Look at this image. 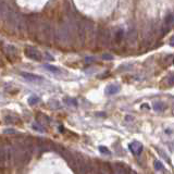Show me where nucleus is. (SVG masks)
I'll return each mask as SVG.
<instances>
[{
  "label": "nucleus",
  "instance_id": "1",
  "mask_svg": "<svg viewBox=\"0 0 174 174\" xmlns=\"http://www.w3.org/2000/svg\"><path fill=\"white\" fill-rule=\"evenodd\" d=\"M24 52H25V56H26L27 58L32 59V60L41 61V59H42V54H40V51L34 47H26Z\"/></svg>",
  "mask_w": 174,
  "mask_h": 174
},
{
  "label": "nucleus",
  "instance_id": "2",
  "mask_svg": "<svg viewBox=\"0 0 174 174\" xmlns=\"http://www.w3.org/2000/svg\"><path fill=\"white\" fill-rule=\"evenodd\" d=\"M112 167H113V171L115 172V173H120V174H126V173L133 172L126 164L121 163V162H115L112 165Z\"/></svg>",
  "mask_w": 174,
  "mask_h": 174
},
{
  "label": "nucleus",
  "instance_id": "3",
  "mask_svg": "<svg viewBox=\"0 0 174 174\" xmlns=\"http://www.w3.org/2000/svg\"><path fill=\"white\" fill-rule=\"evenodd\" d=\"M129 150L134 156H139L143 151V144L139 141H133L129 144Z\"/></svg>",
  "mask_w": 174,
  "mask_h": 174
},
{
  "label": "nucleus",
  "instance_id": "4",
  "mask_svg": "<svg viewBox=\"0 0 174 174\" xmlns=\"http://www.w3.org/2000/svg\"><path fill=\"white\" fill-rule=\"evenodd\" d=\"M120 92V86L118 84H110L105 88V94L107 96H113Z\"/></svg>",
  "mask_w": 174,
  "mask_h": 174
},
{
  "label": "nucleus",
  "instance_id": "5",
  "mask_svg": "<svg viewBox=\"0 0 174 174\" xmlns=\"http://www.w3.org/2000/svg\"><path fill=\"white\" fill-rule=\"evenodd\" d=\"M21 75H22L26 80H28V82H41V80H44L42 76L35 75V74H32V73H25V72H22Z\"/></svg>",
  "mask_w": 174,
  "mask_h": 174
},
{
  "label": "nucleus",
  "instance_id": "6",
  "mask_svg": "<svg viewBox=\"0 0 174 174\" xmlns=\"http://www.w3.org/2000/svg\"><path fill=\"white\" fill-rule=\"evenodd\" d=\"M173 25H174V15L173 14H170L169 16H167V19H165V21H164V32L165 33H167L169 29H171Z\"/></svg>",
  "mask_w": 174,
  "mask_h": 174
},
{
  "label": "nucleus",
  "instance_id": "7",
  "mask_svg": "<svg viewBox=\"0 0 174 174\" xmlns=\"http://www.w3.org/2000/svg\"><path fill=\"white\" fill-rule=\"evenodd\" d=\"M165 109V103L162 101H156L154 103V110L156 112H163Z\"/></svg>",
  "mask_w": 174,
  "mask_h": 174
},
{
  "label": "nucleus",
  "instance_id": "8",
  "mask_svg": "<svg viewBox=\"0 0 174 174\" xmlns=\"http://www.w3.org/2000/svg\"><path fill=\"white\" fill-rule=\"evenodd\" d=\"M5 121H6V123H8V124H18V122H20L18 116H13V115H11V114L6 116Z\"/></svg>",
  "mask_w": 174,
  "mask_h": 174
},
{
  "label": "nucleus",
  "instance_id": "9",
  "mask_svg": "<svg viewBox=\"0 0 174 174\" xmlns=\"http://www.w3.org/2000/svg\"><path fill=\"white\" fill-rule=\"evenodd\" d=\"M44 67H45V69H47V70H49V72H51V73H54V74L61 73V70L59 69V67H54V65L44 64Z\"/></svg>",
  "mask_w": 174,
  "mask_h": 174
},
{
  "label": "nucleus",
  "instance_id": "10",
  "mask_svg": "<svg viewBox=\"0 0 174 174\" xmlns=\"http://www.w3.org/2000/svg\"><path fill=\"white\" fill-rule=\"evenodd\" d=\"M154 170H156L157 172H164V167H163V164H162L161 161L154 160Z\"/></svg>",
  "mask_w": 174,
  "mask_h": 174
},
{
  "label": "nucleus",
  "instance_id": "11",
  "mask_svg": "<svg viewBox=\"0 0 174 174\" xmlns=\"http://www.w3.org/2000/svg\"><path fill=\"white\" fill-rule=\"evenodd\" d=\"M164 83L167 86H174V73L169 74V75L164 78Z\"/></svg>",
  "mask_w": 174,
  "mask_h": 174
},
{
  "label": "nucleus",
  "instance_id": "12",
  "mask_svg": "<svg viewBox=\"0 0 174 174\" xmlns=\"http://www.w3.org/2000/svg\"><path fill=\"white\" fill-rule=\"evenodd\" d=\"M64 103L67 106H72V107H76L77 106V101L75 100L74 98H70V97H67V98H64Z\"/></svg>",
  "mask_w": 174,
  "mask_h": 174
},
{
  "label": "nucleus",
  "instance_id": "13",
  "mask_svg": "<svg viewBox=\"0 0 174 174\" xmlns=\"http://www.w3.org/2000/svg\"><path fill=\"white\" fill-rule=\"evenodd\" d=\"M40 101V99H39V97H37V96H31L28 98V103L31 106H35V105H37L38 102Z\"/></svg>",
  "mask_w": 174,
  "mask_h": 174
},
{
  "label": "nucleus",
  "instance_id": "14",
  "mask_svg": "<svg viewBox=\"0 0 174 174\" xmlns=\"http://www.w3.org/2000/svg\"><path fill=\"white\" fill-rule=\"evenodd\" d=\"M99 151H100L101 154H110V151L108 150V148L107 147H103V146H100V147H99Z\"/></svg>",
  "mask_w": 174,
  "mask_h": 174
},
{
  "label": "nucleus",
  "instance_id": "15",
  "mask_svg": "<svg viewBox=\"0 0 174 174\" xmlns=\"http://www.w3.org/2000/svg\"><path fill=\"white\" fill-rule=\"evenodd\" d=\"M37 124H38V123H37ZM37 124H33V128L37 129V131H39V132H44V131H45V128H44V127H41V126H38Z\"/></svg>",
  "mask_w": 174,
  "mask_h": 174
},
{
  "label": "nucleus",
  "instance_id": "16",
  "mask_svg": "<svg viewBox=\"0 0 174 174\" xmlns=\"http://www.w3.org/2000/svg\"><path fill=\"white\" fill-rule=\"evenodd\" d=\"M122 35H123V32L120 29V31H119L118 33H116V40H118V41L121 39V38H122Z\"/></svg>",
  "mask_w": 174,
  "mask_h": 174
},
{
  "label": "nucleus",
  "instance_id": "17",
  "mask_svg": "<svg viewBox=\"0 0 174 174\" xmlns=\"http://www.w3.org/2000/svg\"><path fill=\"white\" fill-rule=\"evenodd\" d=\"M5 133H7V134H14L15 131H14V129H6Z\"/></svg>",
  "mask_w": 174,
  "mask_h": 174
},
{
  "label": "nucleus",
  "instance_id": "18",
  "mask_svg": "<svg viewBox=\"0 0 174 174\" xmlns=\"http://www.w3.org/2000/svg\"><path fill=\"white\" fill-rule=\"evenodd\" d=\"M170 46H174V36L170 39Z\"/></svg>",
  "mask_w": 174,
  "mask_h": 174
},
{
  "label": "nucleus",
  "instance_id": "19",
  "mask_svg": "<svg viewBox=\"0 0 174 174\" xmlns=\"http://www.w3.org/2000/svg\"><path fill=\"white\" fill-rule=\"evenodd\" d=\"M103 59H113V57H111V56H107V54H105V56L102 57Z\"/></svg>",
  "mask_w": 174,
  "mask_h": 174
},
{
  "label": "nucleus",
  "instance_id": "20",
  "mask_svg": "<svg viewBox=\"0 0 174 174\" xmlns=\"http://www.w3.org/2000/svg\"><path fill=\"white\" fill-rule=\"evenodd\" d=\"M173 62H174V61H173Z\"/></svg>",
  "mask_w": 174,
  "mask_h": 174
}]
</instances>
